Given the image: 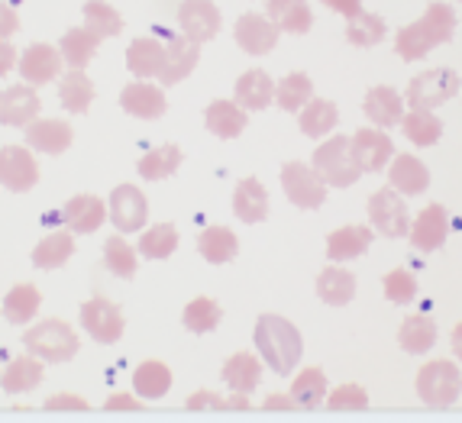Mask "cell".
Masks as SVG:
<instances>
[{
	"mask_svg": "<svg viewBox=\"0 0 462 423\" xmlns=\"http://www.w3.org/2000/svg\"><path fill=\"white\" fill-rule=\"evenodd\" d=\"M456 36V10L447 0H433L424 10L420 20H414L411 26H401L394 36V52L404 62H420L433 52L437 46H447Z\"/></svg>",
	"mask_w": 462,
	"mask_h": 423,
	"instance_id": "6da1fadb",
	"label": "cell"
},
{
	"mask_svg": "<svg viewBox=\"0 0 462 423\" xmlns=\"http://www.w3.org/2000/svg\"><path fill=\"white\" fill-rule=\"evenodd\" d=\"M255 353L263 355V362L269 365L275 375H291L298 369L300 355H304V339H300L298 326L291 320L278 314H263L255 320Z\"/></svg>",
	"mask_w": 462,
	"mask_h": 423,
	"instance_id": "7a4b0ae2",
	"label": "cell"
},
{
	"mask_svg": "<svg viewBox=\"0 0 462 423\" xmlns=\"http://www.w3.org/2000/svg\"><path fill=\"white\" fill-rule=\"evenodd\" d=\"M23 346H26V353H32L36 359H42L49 365V362L75 359L78 349H81V339L71 330V324L49 317V320H39V324H32L30 330L23 333Z\"/></svg>",
	"mask_w": 462,
	"mask_h": 423,
	"instance_id": "3957f363",
	"label": "cell"
},
{
	"mask_svg": "<svg viewBox=\"0 0 462 423\" xmlns=\"http://www.w3.org/2000/svg\"><path fill=\"white\" fill-rule=\"evenodd\" d=\"M462 394V372L453 359H433L424 362L417 372V398L424 400L427 408L447 410L453 408Z\"/></svg>",
	"mask_w": 462,
	"mask_h": 423,
	"instance_id": "277c9868",
	"label": "cell"
},
{
	"mask_svg": "<svg viewBox=\"0 0 462 423\" xmlns=\"http://www.w3.org/2000/svg\"><path fill=\"white\" fill-rule=\"evenodd\" d=\"M310 165L317 169V175L324 178L330 188H349L363 178V169L353 159V143L349 136H330L314 149Z\"/></svg>",
	"mask_w": 462,
	"mask_h": 423,
	"instance_id": "5b68a950",
	"label": "cell"
},
{
	"mask_svg": "<svg viewBox=\"0 0 462 423\" xmlns=\"http://www.w3.org/2000/svg\"><path fill=\"white\" fill-rule=\"evenodd\" d=\"M459 94V75L453 69H430L420 71L404 91V104L420 110H437L443 107L449 97Z\"/></svg>",
	"mask_w": 462,
	"mask_h": 423,
	"instance_id": "8992f818",
	"label": "cell"
},
{
	"mask_svg": "<svg viewBox=\"0 0 462 423\" xmlns=\"http://www.w3.org/2000/svg\"><path fill=\"white\" fill-rule=\"evenodd\" d=\"M369 224L385 239H401L411 233V214L404 204V194H398L392 185L378 188L369 198Z\"/></svg>",
	"mask_w": 462,
	"mask_h": 423,
	"instance_id": "52a82bcc",
	"label": "cell"
},
{
	"mask_svg": "<svg viewBox=\"0 0 462 423\" xmlns=\"http://www.w3.org/2000/svg\"><path fill=\"white\" fill-rule=\"evenodd\" d=\"M282 188L285 198L300 210H317L327 200V181L317 175L314 165L304 162H285L282 165Z\"/></svg>",
	"mask_w": 462,
	"mask_h": 423,
	"instance_id": "ba28073f",
	"label": "cell"
},
{
	"mask_svg": "<svg viewBox=\"0 0 462 423\" xmlns=\"http://www.w3.org/2000/svg\"><path fill=\"white\" fill-rule=\"evenodd\" d=\"M349 143H353L356 165H359L363 171H369V175H375V171H382V169L392 165L394 143L385 130H378V126H365V130H356L353 136H349Z\"/></svg>",
	"mask_w": 462,
	"mask_h": 423,
	"instance_id": "9c48e42d",
	"label": "cell"
},
{
	"mask_svg": "<svg viewBox=\"0 0 462 423\" xmlns=\"http://www.w3.org/2000/svg\"><path fill=\"white\" fill-rule=\"evenodd\" d=\"M107 210H110L114 226L124 233V236L126 233H139L149 220V200L136 185L114 188V194H110V200H107Z\"/></svg>",
	"mask_w": 462,
	"mask_h": 423,
	"instance_id": "30bf717a",
	"label": "cell"
},
{
	"mask_svg": "<svg viewBox=\"0 0 462 423\" xmlns=\"http://www.w3.org/2000/svg\"><path fill=\"white\" fill-rule=\"evenodd\" d=\"M39 181V165L30 146H4L0 149V185L14 194L32 191Z\"/></svg>",
	"mask_w": 462,
	"mask_h": 423,
	"instance_id": "8fae6325",
	"label": "cell"
},
{
	"mask_svg": "<svg viewBox=\"0 0 462 423\" xmlns=\"http://www.w3.org/2000/svg\"><path fill=\"white\" fill-rule=\"evenodd\" d=\"M81 326L91 333V339L110 346V343H116V339L124 336L126 320L120 314V308L110 304L107 298H91L81 304Z\"/></svg>",
	"mask_w": 462,
	"mask_h": 423,
	"instance_id": "7c38bea8",
	"label": "cell"
},
{
	"mask_svg": "<svg viewBox=\"0 0 462 423\" xmlns=\"http://www.w3.org/2000/svg\"><path fill=\"white\" fill-rule=\"evenodd\" d=\"M220 20L224 16L214 0H181V7H178V30L198 46L210 42L220 32Z\"/></svg>",
	"mask_w": 462,
	"mask_h": 423,
	"instance_id": "4fadbf2b",
	"label": "cell"
},
{
	"mask_svg": "<svg viewBox=\"0 0 462 423\" xmlns=\"http://www.w3.org/2000/svg\"><path fill=\"white\" fill-rule=\"evenodd\" d=\"M447 236H449V214L443 204H427V207L411 220L408 239L417 253H437V249H443Z\"/></svg>",
	"mask_w": 462,
	"mask_h": 423,
	"instance_id": "5bb4252c",
	"label": "cell"
},
{
	"mask_svg": "<svg viewBox=\"0 0 462 423\" xmlns=\"http://www.w3.org/2000/svg\"><path fill=\"white\" fill-rule=\"evenodd\" d=\"M278 26L269 20V14H243L236 20V46L249 55H269L278 46Z\"/></svg>",
	"mask_w": 462,
	"mask_h": 423,
	"instance_id": "9a60e30c",
	"label": "cell"
},
{
	"mask_svg": "<svg viewBox=\"0 0 462 423\" xmlns=\"http://www.w3.org/2000/svg\"><path fill=\"white\" fill-rule=\"evenodd\" d=\"M120 107L136 120H159L169 107V100H165V91L159 85H152L146 78H136L133 85L120 91Z\"/></svg>",
	"mask_w": 462,
	"mask_h": 423,
	"instance_id": "2e32d148",
	"label": "cell"
},
{
	"mask_svg": "<svg viewBox=\"0 0 462 423\" xmlns=\"http://www.w3.org/2000/svg\"><path fill=\"white\" fill-rule=\"evenodd\" d=\"M107 216L110 210L100 198H94V194H75L71 200H65L62 226H69L78 236H88V233H97Z\"/></svg>",
	"mask_w": 462,
	"mask_h": 423,
	"instance_id": "e0dca14e",
	"label": "cell"
},
{
	"mask_svg": "<svg viewBox=\"0 0 462 423\" xmlns=\"http://www.w3.org/2000/svg\"><path fill=\"white\" fill-rule=\"evenodd\" d=\"M65 59L62 52L55 46H46V42H32L23 55H20V78H23L26 85L39 87V85H49L59 78L62 71Z\"/></svg>",
	"mask_w": 462,
	"mask_h": 423,
	"instance_id": "ac0fdd59",
	"label": "cell"
},
{
	"mask_svg": "<svg viewBox=\"0 0 462 423\" xmlns=\"http://www.w3.org/2000/svg\"><path fill=\"white\" fill-rule=\"evenodd\" d=\"M39 94L32 85H10L7 91H0V124L4 126H30L39 116Z\"/></svg>",
	"mask_w": 462,
	"mask_h": 423,
	"instance_id": "d6986e66",
	"label": "cell"
},
{
	"mask_svg": "<svg viewBox=\"0 0 462 423\" xmlns=\"http://www.w3.org/2000/svg\"><path fill=\"white\" fill-rule=\"evenodd\" d=\"M388 185L398 194H404V198H420L430 188V169L417 155L401 152L388 165Z\"/></svg>",
	"mask_w": 462,
	"mask_h": 423,
	"instance_id": "ffe728a7",
	"label": "cell"
},
{
	"mask_svg": "<svg viewBox=\"0 0 462 423\" xmlns=\"http://www.w3.org/2000/svg\"><path fill=\"white\" fill-rule=\"evenodd\" d=\"M165 69L159 75L162 85H178V81H185L194 69H198V59H200V46L191 42V39L181 32V36H165Z\"/></svg>",
	"mask_w": 462,
	"mask_h": 423,
	"instance_id": "44dd1931",
	"label": "cell"
},
{
	"mask_svg": "<svg viewBox=\"0 0 462 423\" xmlns=\"http://www.w3.org/2000/svg\"><path fill=\"white\" fill-rule=\"evenodd\" d=\"M363 110L369 124H375L378 130H392V126H401V116H404V94H398L392 85H375L365 94Z\"/></svg>",
	"mask_w": 462,
	"mask_h": 423,
	"instance_id": "7402d4cb",
	"label": "cell"
},
{
	"mask_svg": "<svg viewBox=\"0 0 462 423\" xmlns=\"http://www.w3.org/2000/svg\"><path fill=\"white\" fill-rule=\"evenodd\" d=\"M165 55L169 52H165V42L159 36H139V39H133L130 49H126V69L136 78L152 81V78L162 75Z\"/></svg>",
	"mask_w": 462,
	"mask_h": 423,
	"instance_id": "603a6c76",
	"label": "cell"
},
{
	"mask_svg": "<svg viewBox=\"0 0 462 423\" xmlns=\"http://www.w3.org/2000/svg\"><path fill=\"white\" fill-rule=\"evenodd\" d=\"M75 143V130L65 120H32L26 126V146L46 155H62Z\"/></svg>",
	"mask_w": 462,
	"mask_h": 423,
	"instance_id": "cb8c5ba5",
	"label": "cell"
},
{
	"mask_svg": "<svg viewBox=\"0 0 462 423\" xmlns=\"http://www.w3.org/2000/svg\"><path fill=\"white\" fill-rule=\"evenodd\" d=\"M372 239H375V233H372L369 226H359V224L339 226V230H333L330 236H327V259L339 262V265L359 259V255L369 253Z\"/></svg>",
	"mask_w": 462,
	"mask_h": 423,
	"instance_id": "d4e9b609",
	"label": "cell"
},
{
	"mask_svg": "<svg viewBox=\"0 0 462 423\" xmlns=\"http://www.w3.org/2000/svg\"><path fill=\"white\" fill-rule=\"evenodd\" d=\"M246 124H249V110L239 100H214L204 110V126L220 139H236L239 133L246 130Z\"/></svg>",
	"mask_w": 462,
	"mask_h": 423,
	"instance_id": "484cf974",
	"label": "cell"
},
{
	"mask_svg": "<svg viewBox=\"0 0 462 423\" xmlns=\"http://www.w3.org/2000/svg\"><path fill=\"white\" fill-rule=\"evenodd\" d=\"M233 214L243 224H263L269 216V191L259 178H243L233 191Z\"/></svg>",
	"mask_w": 462,
	"mask_h": 423,
	"instance_id": "4316f807",
	"label": "cell"
},
{
	"mask_svg": "<svg viewBox=\"0 0 462 423\" xmlns=\"http://www.w3.org/2000/svg\"><path fill=\"white\" fill-rule=\"evenodd\" d=\"M220 378H224V385L230 388V391L253 394L255 388H259V382H263V359H259V355H253V353L230 355V359L224 362V372H220Z\"/></svg>",
	"mask_w": 462,
	"mask_h": 423,
	"instance_id": "83f0119b",
	"label": "cell"
},
{
	"mask_svg": "<svg viewBox=\"0 0 462 423\" xmlns=\"http://www.w3.org/2000/svg\"><path fill=\"white\" fill-rule=\"evenodd\" d=\"M42 375H46V362L36 359L32 353L20 355V359H14L7 369L0 372V388H4L7 394H23V391L39 388Z\"/></svg>",
	"mask_w": 462,
	"mask_h": 423,
	"instance_id": "f1b7e54d",
	"label": "cell"
},
{
	"mask_svg": "<svg viewBox=\"0 0 462 423\" xmlns=\"http://www.w3.org/2000/svg\"><path fill=\"white\" fill-rule=\"evenodd\" d=\"M317 298L330 304V308H343L356 298V275L346 271L343 265H327L320 275H317Z\"/></svg>",
	"mask_w": 462,
	"mask_h": 423,
	"instance_id": "f546056e",
	"label": "cell"
},
{
	"mask_svg": "<svg viewBox=\"0 0 462 423\" xmlns=\"http://www.w3.org/2000/svg\"><path fill=\"white\" fill-rule=\"evenodd\" d=\"M233 97H236L239 104L249 110V114H255V110H265L269 104H275V81H272L265 71L253 69V71H246V75H239Z\"/></svg>",
	"mask_w": 462,
	"mask_h": 423,
	"instance_id": "4dcf8cb0",
	"label": "cell"
},
{
	"mask_svg": "<svg viewBox=\"0 0 462 423\" xmlns=\"http://www.w3.org/2000/svg\"><path fill=\"white\" fill-rule=\"evenodd\" d=\"M339 124V110L333 100L324 97H310V104H304V110H298V126L304 136L310 139H324L337 130Z\"/></svg>",
	"mask_w": 462,
	"mask_h": 423,
	"instance_id": "1f68e13d",
	"label": "cell"
},
{
	"mask_svg": "<svg viewBox=\"0 0 462 423\" xmlns=\"http://www.w3.org/2000/svg\"><path fill=\"white\" fill-rule=\"evenodd\" d=\"M265 14H269V20L278 30L294 32V36H300V32H308L314 26V14H310L308 0H269Z\"/></svg>",
	"mask_w": 462,
	"mask_h": 423,
	"instance_id": "d6a6232c",
	"label": "cell"
},
{
	"mask_svg": "<svg viewBox=\"0 0 462 423\" xmlns=\"http://www.w3.org/2000/svg\"><path fill=\"white\" fill-rule=\"evenodd\" d=\"M401 133H404L408 143H414L417 149H427V146H433V143H439V136H443V120H439L433 110L411 107L401 116Z\"/></svg>",
	"mask_w": 462,
	"mask_h": 423,
	"instance_id": "836d02e7",
	"label": "cell"
},
{
	"mask_svg": "<svg viewBox=\"0 0 462 423\" xmlns=\"http://www.w3.org/2000/svg\"><path fill=\"white\" fill-rule=\"evenodd\" d=\"M71 255H75V233L59 230V233H49L46 239L36 243V249H32V265L42 271H52V269H62Z\"/></svg>",
	"mask_w": 462,
	"mask_h": 423,
	"instance_id": "e575fe53",
	"label": "cell"
},
{
	"mask_svg": "<svg viewBox=\"0 0 462 423\" xmlns=\"http://www.w3.org/2000/svg\"><path fill=\"white\" fill-rule=\"evenodd\" d=\"M398 346L408 355H427L437 346V324L427 314H411L398 330Z\"/></svg>",
	"mask_w": 462,
	"mask_h": 423,
	"instance_id": "d590c367",
	"label": "cell"
},
{
	"mask_svg": "<svg viewBox=\"0 0 462 423\" xmlns=\"http://www.w3.org/2000/svg\"><path fill=\"white\" fill-rule=\"evenodd\" d=\"M171 388V369L165 362H139L136 372H133V391L143 400H159L165 398Z\"/></svg>",
	"mask_w": 462,
	"mask_h": 423,
	"instance_id": "8d00e7d4",
	"label": "cell"
},
{
	"mask_svg": "<svg viewBox=\"0 0 462 423\" xmlns=\"http://www.w3.org/2000/svg\"><path fill=\"white\" fill-rule=\"evenodd\" d=\"M94 100V81L85 75V69H71L59 81V104L69 114H88Z\"/></svg>",
	"mask_w": 462,
	"mask_h": 423,
	"instance_id": "74e56055",
	"label": "cell"
},
{
	"mask_svg": "<svg viewBox=\"0 0 462 423\" xmlns=\"http://www.w3.org/2000/svg\"><path fill=\"white\" fill-rule=\"evenodd\" d=\"M39 308H42V294L36 285H14L7 298L0 300V310L14 326H26L39 314Z\"/></svg>",
	"mask_w": 462,
	"mask_h": 423,
	"instance_id": "f35d334b",
	"label": "cell"
},
{
	"mask_svg": "<svg viewBox=\"0 0 462 423\" xmlns=\"http://www.w3.org/2000/svg\"><path fill=\"white\" fill-rule=\"evenodd\" d=\"M97 46H100L97 32H91L88 26H75V30H69L62 36L59 52H62V59H65L69 69H88L91 59L97 55Z\"/></svg>",
	"mask_w": 462,
	"mask_h": 423,
	"instance_id": "ab89813d",
	"label": "cell"
},
{
	"mask_svg": "<svg viewBox=\"0 0 462 423\" xmlns=\"http://www.w3.org/2000/svg\"><path fill=\"white\" fill-rule=\"evenodd\" d=\"M198 253L210 262V265H226V262L236 259L239 253V239L226 226H208V230L198 236Z\"/></svg>",
	"mask_w": 462,
	"mask_h": 423,
	"instance_id": "60d3db41",
	"label": "cell"
},
{
	"mask_svg": "<svg viewBox=\"0 0 462 423\" xmlns=\"http://www.w3.org/2000/svg\"><path fill=\"white\" fill-rule=\"evenodd\" d=\"M327 394H330V385H327L324 369H304V372H298V378L291 382V398L298 400V408H304V410L324 408Z\"/></svg>",
	"mask_w": 462,
	"mask_h": 423,
	"instance_id": "b9f144b4",
	"label": "cell"
},
{
	"mask_svg": "<svg viewBox=\"0 0 462 423\" xmlns=\"http://www.w3.org/2000/svg\"><path fill=\"white\" fill-rule=\"evenodd\" d=\"M314 97V81H310L304 71H291L275 85V104L288 114H298L304 110V104H310Z\"/></svg>",
	"mask_w": 462,
	"mask_h": 423,
	"instance_id": "7bdbcfd3",
	"label": "cell"
},
{
	"mask_svg": "<svg viewBox=\"0 0 462 423\" xmlns=\"http://www.w3.org/2000/svg\"><path fill=\"white\" fill-rule=\"evenodd\" d=\"M181 159H185V152H181V146H159V149H149L143 159H139V175L146 178V181H162V178L175 175L178 165H181Z\"/></svg>",
	"mask_w": 462,
	"mask_h": 423,
	"instance_id": "ee69618b",
	"label": "cell"
},
{
	"mask_svg": "<svg viewBox=\"0 0 462 423\" xmlns=\"http://www.w3.org/2000/svg\"><path fill=\"white\" fill-rule=\"evenodd\" d=\"M85 26L97 32L100 39H114L124 32V16L120 10L110 7L107 0H88L85 4Z\"/></svg>",
	"mask_w": 462,
	"mask_h": 423,
	"instance_id": "f6af8a7d",
	"label": "cell"
},
{
	"mask_svg": "<svg viewBox=\"0 0 462 423\" xmlns=\"http://www.w3.org/2000/svg\"><path fill=\"white\" fill-rule=\"evenodd\" d=\"M181 320H185V330L200 336V333L217 330V324L224 320V310H220V304L214 298H194L185 308V314H181Z\"/></svg>",
	"mask_w": 462,
	"mask_h": 423,
	"instance_id": "bcb514c9",
	"label": "cell"
},
{
	"mask_svg": "<svg viewBox=\"0 0 462 423\" xmlns=\"http://www.w3.org/2000/svg\"><path fill=\"white\" fill-rule=\"evenodd\" d=\"M346 39H349V46H356V49H372V46H378L382 39H385V20L382 16H375V14H359V16H353L346 23Z\"/></svg>",
	"mask_w": 462,
	"mask_h": 423,
	"instance_id": "7dc6e473",
	"label": "cell"
},
{
	"mask_svg": "<svg viewBox=\"0 0 462 423\" xmlns=\"http://www.w3.org/2000/svg\"><path fill=\"white\" fill-rule=\"evenodd\" d=\"M136 253L139 249H133L130 243H126L124 233H116V236H110L107 243H104V265H107L116 278H133L136 275V262H139Z\"/></svg>",
	"mask_w": 462,
	"mask_h": 423,
	"instance_id": "c3c4849f",
	"label": "cell"
},
{
	"mask_svg": "<svg viewBox=\"0 0 462 423\" xmlns=\"http://www.w3.org/2000/svg\"><path fill=\"white\" fill-rule=\"evenodd\" d=\"M178 249V230L171 224L149 226L143 236H139V253L146 259H169Z\"/></svg>",
	"mask_w": 462,
	"mask_h": 423,
	"instance_id": "681fc988",
	"label": "cell"
},
{
	"mask_svg": "<svg viewBox=\"0 0 462 423\" xmlns=\"http://www.w3.org/2000/svg\"><path fill=\"white\" fill-rule=\"evenodd\" d=\"M382 291H385V298L392 300V304H398V308H408L411 300L417 298V278H414V271L392 269L385 275V281H382Z\"/></svg>",
	"mask_w": 462,
	"mask_h": 423,
	"instance_id": "f907efd6",
	"label": "cell"
},
{
	"mask_svg": "<svg viewBox=\"0 0 462 423\" xmlns=\"http://www.w3.org/2000/svg\"><path fill=\"white\" fill-rule=\"evenodd\" d=\"M324 408L330 410H365L369 408V391L359 385H339L337 391L327 394Z\"/></svg>",
	"mask_w": 462,
	"mask_h": 423,
	"instance_id": "816d5d0a",
	"label": "cell"
},
{
	"mask_svg": "<svg viewBox=\"0 0 462 423\" xmlns=\"http://www.w3.org/2000/svg\"><path fill=\"white\" fill-rule=\"evenodd\" d=\"M185 408L188 410H230V404H226L224 394H217V391H194Z\"/></svg>",
	"mask_w": 462,
	"mask_h": 423,
	"instance_id": "f5cc1de1",
	"label": "cell"
},
{
	"mask_svg": "<svg viewBox=\"0 0 462 423\" xmlns=\"http://www.w3.org/2000/svg\"><path fill=\"white\" fill-rule=\"evenodd\" d=\"M46 410H91V404H88L85 398H78V394H52V398H46V404H42Z\"/></svg>",
	"mask_w": 462,
	"mask_h": 423,
	"instance_id": "db71d44e",
	"label": "cell"
},
{
	"mask_svg": "<svg viewBox=\"0 0 462 423\" xmlns=\"http://www.w3.org/2000/svg\"><path fill=\"white\" fill-rule=\"evenodd\" d=\"M16 30H20V16H16V10L10 4L0 0V39H10Z\"/></svg>",
	"mask_w": 462,
	"mask_h": 423,
	"instance_id": "11a10c76",
	"label": "cell"
},
{
	"mask_svg": "<svg viewBox=\"0 0 462 423\" xmlns=\"http://www.w3.org/2000/svg\"><path fill=\"white\" fill-rule=\"evenodd\" d=\"M327 10H333V14L346 16V20H353V16L363 14V0H320Z\"/></svg>",
	"mask_w": 462,
	"mask_h": 423,
	"instance_id": "9f6ffc18",
	"label": "cell"
},
{
	"mask_svg": "<svg viewBox=\"0 0 462 423\" xmlns=\"http://www.w3.org/2000/svg\"><path fill=\"white\" fill-rule=\"evenodd\" d=\"M104 410H143V398L139 394H110Z\"/></svg>",
	"mask_w": 462,
	"mask_h": 423,
	"instance_id": "6f0895ef",
	"label": "cell"
},
{
	"mask_svg": "<svg viewBox=\"0 0 462 423\" xmlns=\"http://www.w3.org/2000/svg\"><path fill=\"white\" fill-rule=\"evenodd\" d=\"M20 62V55H16V49L10 46L7 39H0V78L7 75V71H14V65Z\"/></svg>",
	"mask_w": 462,
	"mask_h": 423,
	"instance_id": "680465c9",
	"label": "cell"
},
{
	"mask_svg": "<svg viewBox=\"0 0 462 423\" xmlns=\"http://www.w3.org/2000/svg\"><path fill=\"white\" fill-rule=\"evenodd\" d=\"M263 408L265 410H294V408H298V400L291 398V391H288V394H269Z\"/></svg>",
	"mask_w": 462,
	"mask_h": 423,
	"instance_id": "91938a15",
	"label": "cell"
},
{
	"mask_svg": "<svg viewBox=\"0 0 462 423\" xmlns=\"http://www.w3.org/2000/svg\"><path fill=\"white\" fill-rule=\"evenodd\" d=\"M449 346H453V355L462 362V320L453 326V333H449Z\"/></svg>",
	"mask_w": 462,
	"mask_h": 423,
	"instance_id": "94428289",
	"label": "cell"
},
{
	"mask_svg": "<svg viewBox=\"0 0 462 423\" xmlns=\"http://www.w3.org/2000/svg\"><path fill=\"white\" fill-rule=\"evenodd\" d=\"M226 404H230V410H246V408H249V394H243V391H230V398H226Z\"/></svg>",
	"mask_w": 462,
	"mask_h": 423,
	"instance_id": "6125c7cd",
	"label": "cell"
},
{
	"mask_svg": "<svg viewBox=\"0 0 462 423\" xmlns=\"http://www.w3.org/2000/svg\"><path fill=\"white\" fill-rule=\"evenodd\" d=\"M459 4H462V0H459Z\"/></svg>",
	"mask_w": 462,
	"mask_h": 423,
	"instance_id": "be15d7a7",
	"label": "cell"
}]
</instances>
